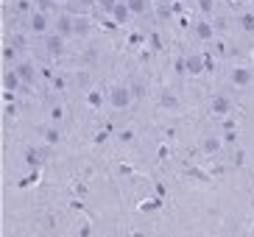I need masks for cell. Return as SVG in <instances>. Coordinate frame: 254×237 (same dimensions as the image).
I'll return each mask as SVG.
<instances>
[{
  "label": "cell",
  "instance_id": "5",
  "mask_svg": "<svg viewBox=\"0 0 254 237\" xmlns=\"http://www.w3.org/2000/svg\"><path fill=\"white\" fill-rule=\"evenodd\" d=\"M209 109H212V115H229V112H232V101L224 95V92H215L212 101H209Z\"/></svg>",
  "mask_w": 254,
  "mask_h": 237
},
{
  "label": "cell",
  "instance_id": "9",
  "mask_svg": "<svg viewBox=\"0 0 254 237\" xmlns=\"http://www.w3.org/2000/svg\"><path fill=\"white\" fill-rule=\"evenodd\" d=\"M128 11H131V17H145L151 11V3L148 0H126Z\"/></svg>",
  "mask_w": 254,
  "mask_h": 237
},
{
  "label": "cell",
  "instance_id": "22",
  "mask_svg": "<svg viewBox=\"0 0 254 237\" xmlns=\"http://www.w3.org/2000/svg\"><path fill=\"white\" fill-rule=\"evenodd\" d=\"M64 118V109H62V106H53L51 109V120H62Z\"/></svg>",
  "mask_w": 254,
  "mask_h": 237
},
{
  "label": "cell",
  "instance_id": "8",
  "mask_svg": "<svg viewBox=\"0 0 254 237\" xmlns=\"http://www.w3.org/2000/svg\"><path fill=\"white\" fill-rule=\"evenodd\" d=\"M229 78H232L235 87H249V84H252V70H249V67H235L229 73Z\"/></svg>",
  "mask_w": 254,
  "mask_h": 237
},
{
  "label": "cell",
  "instance_id": "18",
  "mask_svg": "<svg viewBox=\"0 0 254 237\" xmlns=\"http://www.w3.org/2000/svg\"><path fill=\"white\" fill-rule=\"evenodd\" d=\"M98 3V8H101V11H106V14H112L115 11V6H118L120 0H95Z\"/></svg>",
  "mask_w": 254,
  "mask_h": 237
},
{
  "label": "cell",
  "instance_id": "15",
  "mask_svg": "<svg viewBox=\"0 0 254 237\" xmlns=\"http://www.w3.org/2000/svg\"><path fill=\"white\" fill-rule=\"evenodd\" d=\"M17 51H20V48H14V45H6V48H3V61H8V64L14 67V64H17Z\"/></svg>",
  "mask_w": 254,
  "mask_h": 237
},
{
  "label": "cell",
  "instance_id": "13",
  "mask_svg": "<svg viewBox=\"0 0 254 237\" xmlns=\"http://www.w3.org/2000/svg\"><path fill=\"white\" fill-rule=\"evenodd\" d=\"M201 151H204V154H215V151H221V140H218V137H204V140H201Z\"/></svg>",
  "mask_w": 254,
  "mask_h": 237
},
{
  "label": "cell",
  "instance_id": "6",
  "mask_svg": "<svg viewBox=\"0 0 254 237\" xmlns=\"http://www.w3.org/2000/svg\"><path fill=\"white\" fill-rule=\"evenodd\" d=\"M14 70H17V75L23 78V84H34V81H37V67L31 64V61H17Z\"/></svg>",
  "mask_w": 254,
  "mask_h": 237
},
{
  "label": "cell",
  "instance_id": "21",
  "mask_svg": "<svg viewBox=\"0 0 254 237\" xmlns=\"http://www.w3.org/2000/svg\"><path fill=\"white\" fill-rule=\"evenodd\" d=\"M17 11H20V14H23V11H25V14H31V11H34V8H31V3H28V0H17Z\"/></svg>",
  "mask_w": 254,
  "mask_h": 237
},
{
  "label": "cell",
  "instance_id": "27",
  "mask_svg": "<svg viewBox=\"0 0 254 237\" xmlns=\"http://www.w3.org/2000/svg\"><path fill=\"white\" fill-rule=\"evenodd\" d=\"M56 3H70V0H56Z\"/></svg>",
  "mask_w": 254,
  "mask_h": 237
},
{
  "label": "cell",
  "instance_id": "20",
  "mask_svg": "<svg viewBox=\"0 0 254 237\" xmlns=\"http://www.w3.org/2000/svg\"><path fill=\"white\" fill-rule=\"evenodd\" d=\"M73 3V11H84V8H90L95 0H70Z\"/></svg>",
  "mask_w": 254,
  "mask_h": 237
},
{
  "label": "cell",
  "instance_id": "19",
  "mask_svg": "<svg viewBox=\"0 0 254 237\" xmlns=\"http://www.w3.org/2000/svg\"><path fill=\"white\" fill-rule=\"evenodd\" d=\"M45 140H48V145H56V142L62 140V131H59V128H48V131H45Z\"/></svg>",
  "mask_w": 254,
  "mask_h": 237
},
{
  "label": "cell",
  "instance_id": "3",
  "mask_svg": "<svg viewBox=\"0 0 254 237\" xmlns=\"http://www.w3.org/2000/svg\"><path fill=\"white\" fill-rule=\"evenodd\" d=\"M131 98H134L131 87H115V89H109L106 101H109V106H112V109H128Z\"/></svg>",
  "mask_w": 254,
  "mask_h": 237
},
{
  "label": "cell",
  "instance_id": "14",
  "mask_svg": "<svg viewBox=\"0 0 254 237\" xmlns=\"http://www.w3.org/2000/svg\"><path fill=\"white\" fill-rule=\"evenodd\" d=\"M90 34V20L87 17H75V37H87Z\"/></svg>",
  "mask_w": 254,
  "mask_h": 237
},
{
  "label": "cell",
  "instance_id": "4",
  "mask_svg": "<svg viewBox=\"0 0 254 237\" xmlns=\"http://www.w3.org/2000/svg\"><path fill=\"white\" fill-rule=\"evenodd\" d=\"M53 31H56V34H62L64 39L75 37V17L67 14V11H64V14H59L56 20H53Z\"/></svg>",
  "mask_w": 254,
  "mask_h": 237
},
{
  "label": "cell",
  "instance_id": "17",
  "mask_svg": "<svg viewBox=\"0 0 254 237\" xmlns=\"http://www.w3.org/2000/svg\"><path fill=\"white\" fill-rule=\"evenodd\" d=\"M198 11H201L204 17H209L215 11V0H198Z\"/></svg>",
  "mask_w": 254,
  "mask_h": 237
},
{
  "label": "cell",
  "instance_id": "11",
  "mask_svg": "<svg viewBox=\"0 0 254 237\" xmlns=\"http://www.w3.org/2000/svg\"><path fill=\"white\" fill-rule=\"evenodd\" d=\"M201 73H204L201 56H187V75H201Z\"/></svg>",
  "mask_w": 254,
  "mask_h": 237
},
{
  "label": "cell",
  "instance_id": "2",
  "mask_svg": "<svg viewBox=\"0 0 254 237\" xmlns=\"http://www.w3.org/2000/svg\"><path fill=\"white\" fill-rule=\"evenodd\" d=\"M42 48H45V56H64L67 39L62 37V34H56V31H51V34L42 37Z\"/></svg>",
  "mask_w": 254,
  "mask_h": 237
},
{
  "label": "cell",
  "instance_id": "10",
  "mask_svg": "<svg viewBox=\"0 0 254 237\" xmlns=\"http://www.w3.org/2000/svg\"><path fill=\"white\" fill-rule=\"evenodd\" d=\"M195 37L204 39V42H209V39L215 37V25H212V22H207V20L195 22Z\"/></svg>",
  "mask_w": 254,
  "mask_h": 237
},
{
  "label": "cell",
  "instance_id": "23",
  "mask_svg": "<svg viewBox=\"0 0 254 237\" xmlns=\"http://www.w3.org/2000/svg\"><path fill=\"white\" fill-rule=\"evenodd\" d=\"M176 73H187V59H176Z\"/></svg>",
  "mask_w": 254,
  "mask_h": 237
},
{
  "label": "cell",
  "instance_id": "24",
  "mask_svg": "<svg viewBox=\"0 0 254 237\" xmlns=\"http://www.w3.org/2000/svg\"><path fill=\"white\" fill-rule=\"evenodd\" d=\"M53 3H56V0H37V8H42V11H48V8L53 6Z\"/></svg>",
  "mask_w": 254,
  "mask_h": 237
},
{
  "label": "cell",
  "instance_id": "1",
  "mask_svg": "<svg viewBox=\"0 0 254 237\" xmlns=\"http://www.w3.org/2000/svg\"><path fill=\"white\" fill-rule=\"evenodd\" d=\"M25 28H28L31 34H37V37H45V34L53 31V20L48 17V11L34 8V11L28 14V20H25Z\"/></svg>",
  "mask_w": 254,
  "mask_h": 237
},
{
  "label": "cell",
  "instance_id": "12",
  "mask_svg": "<svg viewBox=\"0 0 254 237\" xmlns=\"http://www.w3.org/2000/svg\"><path fill=\"white\" fill-rule=\"evenodd\" d=\"M112 17H115V20H118V22H126L128 17H131V11H128V6H126V0H120L118 6H115Z\"/></svg>",
  "mask_w": 254,
  "mask_h": 237
},
{
  "label": "cell",
  "instance_id": "26",
  "mask_svg": "<svg viewBox=\"0 0 254 237\" xmlns=\"http://www.w3.org/2000/svg\"><path fill=\"white\" fill-rule=\"evenodd\" d=\"M212 25H215V31H221V28H226V20H224V17H218V20L212 22Z\"/></svg>",
  "mask_w": 254,
  "mask_h": 237
},
{
  "label": "cell",
  "instance_id": "7",
  "mask_svg": "<svg viewBox=\"0 0 254 237\" xmlns=\"http://www.w3.org/2000/svg\"><path fill=\"white\" fill-rule=\"evenodd\" d=\"M20 87H25V84H23V78L17 75V70L14 67L6 70V73H3V89H6V92H17Z\"/></svg>",
  "mask_w": 254,
  "mask_h": 237
},
{
  "label": "cell",
  "instance_id": "16",
  "mask_svg": "<svg viewBox=\"0 0 254 237\" xmlns=\"http://www.w3.org/2000/svg\"><path fill=\"white\" fill-rule=\"evenodd\" d=\"M240 28L249 31V34L254 31V11H246V14H240Z\"/></svg>",
  "mask_w": 254,
  "mask_h": 237
},
{
  "label": "cell",
  "instance_id": "25",
  "mask_svg": "<svg viewBox=\"0 0 254 237\" xmlns=\"http://www.w3.org/2000/svg\"><path fill=\"white\" fill-rule=\"evenodd\" d=\"M142 89H145V87H142V81H134V84H131V92H134V95H142Z\"/></svg>",
  "mask_w": 254,
  "mask_h": 237
}]
</instances>
